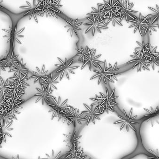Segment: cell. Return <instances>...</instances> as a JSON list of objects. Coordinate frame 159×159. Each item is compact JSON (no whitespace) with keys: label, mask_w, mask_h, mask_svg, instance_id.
<instances>
[{"label":"cell","mask_w":159,"mask_h":159,"mask_svg":"<svg viewBox=\"0 0 159 159\" xmlns=\"http://www.w3.org/2000/svg\"><path fill=\"white\" fill-rule=\"evenodd\" d=\"M115 91L116 88L111 92H110L108 88H106L105 93H99L100 97H98V95H96V98H90V100L95 102L92 104L97 105L95 107V111H98L99 110L102 114H103L105 111L108 114L109 111L116 113L114 107L119 105V104L116 102V99L118 98L119 96H115Z\"/></svg>","instance_id":"cell-1"},{"label":"cell","mask_w":159,"mask_h":159,"mask_svg":"<svg viewBox=\"0 0 159 159\" xmlns=\"http://www.w3.org/2000/svg\"><path fill=\"white\" fill-rule=\"evenodd\" d=\"M104 4H99L104 9L105 12L104 13V16L106 20L107 19L106 25L112 21L113 26H115L116 23H117L120 26H123L121 22L119 21L117 18L119 13L117 10V2L114 0H109V2H106L104 0Z\"/></svg>","instance_id":"cell-2"},{"label":"cell","mask_w":159,"mask_h":159,"mask_svg":"<svg viewBox=\"0 0 159 159\" xmlns=\"http://www.w3.org/2000/svg\"><path fill=\"white\" fill-rule=\"evenodd\" d=\"M133 108H131L129 115L127 114L126 111L123 109L121 111V115H118V117L120 119V120L114 122V124L120 125V130L121 131L125 128L126 131L129 132V129H131L135 132H137L134 125L139 124V122L134 120V119L138 117V115L132 116Z\"/></svg>","instance_id":"cell-3"},{"label":"cell","mask_w":159,"mask_h":159,"mask_svg":"<svg viewBox=\"0 0 159 159\" xmlns=\"http://www.w3.org/2000/svg\"><path fill=\"white\" fill-rule=\"evenodd\" d=\"M117 2V10L119 13L117 18L121 22L125 19L127 22H129V18L132 14L137 13L138 11L133 9L134 4L133 2H129V0H114Z\"/></svg>","instance_id":"cell-4"},{"label":"cell","mask_w":159,"mask_h":159,"mask_svg":"<svg viewBox=\"0 0 159 159\" xmlns=\"http://www.w3.org/2000/svg\"><path fill=\"white\" fill-rule=\"evenodd\" d=\"M59 60L61 62V64H56L55 66L59 67L58 69L56 70L57 73L60 74V80L61 81L64 76L67 77L69 80H70L69 73H72L75 74V72H74V70L78 69L79 66H72L74 61V58H71L68 60L67 58H65V61H63L62 59L60 58H58Z\"/></svg>","instance_id":"cell-5"},{"label":"cell","mask_w":159,"mask_h":159,"mask_svg":"<svg viewBox=\"0 0 159 159\" xmlns=\"http://www.w3.org/2000/svg\"><path fill=\"white\" fill-rule=\"evenodd\" d=\"M17 25L15 27L9 26L8 29H3L2 30L4 32L3 38L6 39L7 43H10V46L14 47L15 42H17L19 44H21V42L19 38L24 37V35H21L25 28H22L20 30H17Z\"/></svg>","instance_id":"cell-6"},{"label":"cell","mask_w":159,"mask_h":159,"mask_svg":"<svg viewBox=\"0 0 159 159\" xmlns=\"http://www.w3.org/2000/svg\"><path fill=\"white\" fill-rule=\"evenodd\" d=\"M61 1L58 0L57 2L51 3L45 5L41 6V7L38 9L39 13L41 15H44L45 13H46V16L54 17L56 18L57 19V15L59 14H63L61 11L59 9V8L62 7V5L61 4Z\"/></svg>","instance_id":"cell-7"},{"label":"cell","mask_w":159,"mask_h":159,"mask_svg":"<svg viewBox=\"0 0 159 159\" xmlns=\"http://www.w3.org/2000/svg\"><path fill=\"white\" fill-rule=\"evenodd\" d=\"M50 102L48 103L47 105L51 107V109L48 111V113H52L51 119L53 120V119L58 115L59 112L63 111L67 107L68 105L67 103L68 99H66L63 102H61L60 96H59L57 99V97L53 96L50 98Z\"/></svg>","instance_id":"cell-8"},{"label":"cell","mask_w":159,"mask_h":159,"mask_svg":"<svg viewBox=\"0 0 159 159\" xmlns=\"http://www.w3.org/2000/svg\"><path fill=\"white\" fill-rule=\"evenodd\" d=\"M132 59L129 61L126 64H132V69L136 68L137 72H141L142 70L144 71L147 70L150 71L149 66L146 63L144 57H143L135 49L133 55H130Z\"/></svg>","instance_id":"cell-9"},{"label":"cell","mask_w":159,"mask_h":159,"mask_svg":"<svg viewBox=\"0 0 159 159\" xmlns=\"http://www.w3.org/2000/svg\"><path fill=\"white\" fill-rule=\"evenodd\" d=\"M148 16H142V14L140 13L139 17L134 16V14H131L129 18V22H131L132 24L129 26V28H134V33H135L137 30L139 31L141 35L143 36V28L145 24Z\"/></svg>","instance_id":"cell-10"},{"label":"cell","mask_w":159,"mask_h":159,"mask_svg":"<svg viewBox=\"0 0 159 159\" xmlns=\"http://www.w3.org/2000/svg\"><path fill=\"white\" fill-rule=\"evenodd\" d=\"M97 68H98L97 70H93V72L96 74L95 75L91 77L90 80H93L94 78H98V85H100L102 81H103L104 83L106 85L107 81H109L112 83H114L115 82L110 78L108 76V70L109 68L107 66L106 60L104 62L103 65L102 66L101 63H98L97 64Z\"/></svg>","instance_id":"cell-11"},{"label":"cell","mask_w":159,"mask_h":159,"mask_svg":"<svg viewBox=\"0 0 159 159\" xmlns=\"http://www.w3.org/2000/svg\"><path fill=\"white\" fill-rule=\"evenodd\" d=\"M60 17L63 19V20L66 22V25L64 26V28H67V32H70L71 37H72L74 34L76 35L78 37V31L81 30V28L80 26L83 23L82 21H80L79 19L77 18L76 19L73 20L66 16L65 15L63 16H61L58 15Z\"/></svg>","instance_id":"cell-12"},{"label":"cell","mask_w":159,"mask_h":159,"mask_svg":"<svg viewBox=\"0 0 159 159\" xmlns=\"http://www.w3.org/2000/svg\"><path fill=\"white\" fill-rule=\"evenodd\" d=\"M26 2L27 4L26 5L20 7V8L26 9V12H25L24 16H29L30 20L33 17L35 21L38 23L37 15L43 16L40 14L39 11L38 10V8L41 7V6H40L39 2L37 4L36 3V0H33L32 3L28 1H26Z\"/></svg>","instance_id":"cell-13"},{"label":"cell","mask_w":159,"mask_h":159,"mask_svg":"<svg viewBox=\"0 0 159 159\" xmlns=\"http://www.w3.org/2000/svg\"><path fill=\"white\" fill-rule=\"evenodd\" d=\"M83 105L86 107L87 110L82 111L81 112L82 114V117L86 119L87 120V126L89 125L90 122H92L93 124H95V119H99L101 120V119L99 118L98 116L99 115H102L101 112H98L95 111L94 105L92 104L90 105V106L86 105V104H83Z\"/></svg>","instance_id":"cell-14"},{"label":"cell","mask_w":159,"mask_h":159,"mask_svg":"<svg viewBox=\"0 0 159 159\" xmlns=\"http://www.w3.org/2000/svg\"><path fill=\"white\" fill-rule=\"evenodd\" d=\"M144 110L147 112L148 114L144 115L141 119H134V120L136 121L143 120V121H146L148 122H150L151 123V126L153 127L156 120L159 118V106H157L155 108L151 106L150 109L144 108Z\"/></svg>","instance_id":"cell-15"},{"label":"cell","mask_w":159,"mask_h":159,"mask_svg":"<svg viewBox=\"0 0 159 159\" xmlns=\"http://www.w3.org/2000/svg\"><path fill=\"white\" fill-rule=\"evenodd\" d=\"M96 49H94L92 53H91L89 55H88V57L82 60L81 62L83 63V65L81 68V70H82L85 66L88 65L89 67V70L91 71L92 69V67L93 66L95 68H97V64L98 63H101V64H103L104 62L102 61L99 60L98 58H99L100 57H101L102 55H97L95 56L96 54Z\"/></svg>","instance_id":"cell-16"},{"label":"cell","mask_w":159,"mask_h":159,"mask_svg":"<svg viewBox=\"0 0 159 159\" xmlns=\"http://www.w3.org/2000/svg\"><path fill=\"white\" fill-rule=\"evenodd\" d=\"M87 19L89 20V22L88 23H85L84 25L88 26V28L86 30L85 33L87 34L90 31H92L93 36H94L95 34V31L97 30L99 33H102V29H108L107 26H102L101 25V23L98 22V21L93 18L91 17H87Z\"/></svg>","instance_id":"cell-17"},{"label":"cell","mask_w":159,"mask_h":159,"mask_svg":"<svg viewBox=\"0 0 159 159\" xmlns=\"http://www.w3.org/2000/svg\"><path fill=\"white\" fill-rule=\"evenodd\" d=\"M157 46L152 49L144 58L148 66H151L153 70H155L156 65L159 66V52L157 51Z\"/></svg>","instance_id":"cell-18"},{"label":"cell","mask_w":159,"mask_h":159,"mask_svg":"<svg viewBox=\"0 0 159 159\" xmlns=\"http://www.w3.org/2000/svg\"><path fill=\"white\" fill-rule=\"evenodd\" d=\"M42 86V89L36 88V90L38 91V93H36L34 95V96H38V99L36 100L35 103H37L40 100H42L43 105L44 104V103L47 104L48 103L50 102V98L53 97V96L51 95L52 92L54 91V89L51 91H46L45 89V87L44 85H41Z\"/></svg>","instance_id":"cell-19"},{"label":"cell","mask_w":159,"mask_h":159,"mask_svg":"<svg viewBox=\"0 0 159 159\" xmlns=\"http://www.w3.org/2000/svg\"><path fill=\"white\" fill-rule=\"evenodd\" d=\"M98 6V8H95L94 7H92L93 10L91 13H88L87 14V16H90L96 20L98 22L101 23H103L105 25H106L105 21L106 18L104 16V13L105 12L104 9L103 7L99 4V3L97 4Z\"/></svg>","instance_id":"cell-20"},{"label":"cell","mask_w":159,"mask_h":159,"mask_svg":"<svg viewBox=\"0 0 159 159\" xmlns=\"http://www.w3.org/2000/svg\"><path fill=\"white\" fill-rule=\"evenodd\" d=\"M36 69L37 72H33V75L32 76L30 77L26 78L25 81L30 80L32 78H34L35 80H34V83L35 84L36 82L39 81L40 85L44 80L47 79L48 77L47 73L48 72V70L45 71V66L44 64L43 65L42 70H40V69L37 67H36Z\"/></svg>","instance_id":"cell-21"},{"label":"cell","mask_w":159,"mask_h":159,"mask_svg":"<svg viewBox=\"0 0 159 159\" xmlns=\"http://www.w3.org/2000/svg\"><path fill=\"white\" fill-rule=\"evenodd\" d=\"M63 135L65 137V139L63 142L65 143L66 146L69 147L70 149L73 146L77 145L80 143L79 140L82 136H78L76 131L69 133L68 134H63Z\"/></svg>","instance_id":"cell-22"},{"label":"cell","mask_w":159,"mask_h":159,"mask_svg":"<svg viewBox=\"0 0 159 159\" xmlns=\"http://www.w3.org/2000/svg\"><path fill=\"white\" fill-rule=\"evenodd\" d=\"M84 149L82 147H77V145H74L70 148V150L66 153V157L64 159H85L87 156H83Z\"/></svg>","instance_id":"cell-23"},{"label":"cell","mask_w":159,"mask_h":159,"mask_svg":"<svg viewBox=\"0 0 159 159\" xmlns=\"http://www.w3.org/2000/svg\"><path fill=\"white\" fill-rule=\"evenodd\" d=\"M60 74L58 73L57 75L53 76V72H51L48 76V78L46 80H44L41 83L40 86L42 85H46L45 87V89L46 91L52 90L53 89L57 90L55 84H58L59 82L57 81L58 78L60 77Z\"/></svg>","instance_id":"cell-24"},{"label":"cell","mask_w":159,"mask_h":159,"mask_svg":"<svg viewBox=\"0 0 159 159\" xmlns=\"http://www.w3.org/2000/svg\"><path fill=\"white\" fill-rule=\"evenodd\" d=\"M70 114L69 118L71 120L72 123L73 124L75 129L76 128L77 122L80 125H82V121L87 120L86 119L82 117V114L80 113L79 109L77 108H75L73 106H71L70 110Z\"/></svg>","instance_id":"cell-25"},{"label":"cell","mask_w":159,"mask_h":159,"mask_svg":"<svg viewBox=\"0 0 159 159\" xmlns=\"http://www.w3.org/2000/svg\"><path fill=\"white\" fill-rule=\"evenodd\" d=\"M71 106L67 105V107L61 112L59 113L56 117H58V122L61 121L63 123H66L68 126H70L72 124V121L69 118L70 115V111Z\"/></svg>","instance_id":"cell-26"},{"label":"cell","mask_w":159,"mask_h":159,"mask_svg":"<svg viewBox=\"0 0 159 159\" xmlns=\"http://www.w3.org/2000/svg\"><path fill=\"white\" fill-rule=\"evenodd\" d=\"M136 43L138 44L139 46L135 48V49L138 51V53H140L143 57H145L148 53L150 52L153 48V47L150 44L149 42L145 44L144 41L140 42L136 41Z\"/></svg>","instance_id":"cell-27"},{"label":"cell","mask_w":159,"mask_h":159,"mask_svg":"<svg viewBox=\"0 0 159 159\" xmlns=\"http://www.w3.org/2000/svg\"><path fill=\"white\" fill-rule=\"evenodd\" d=\"M152 21H153L152 18L148 16L147 21L143 28V31L144 32L143 36L145 35L148 33L150 35H152V32L157 31L156 27H158V24L157 25L154 24L152 22Z\"/></svg>","instance_id":"cell-28"},{"label":"cell","mask_w":159,"mask_h":159,"mask_svg":"<svg viewBox=\"0 0 159 159\" xmlns=\"http://www.w3.org/2000/svg\"><path fill=\"white\" fill-rule=\"evenodd\" d=\"M76 50L78 51V53L76 55V56L79 57L78 61L81 62L82 60L86 58L88 55H89L91 53L93 52L94 50V49H90L88 46H86L85 49L81 47L80 49H76Z\"/></svg>","instance_id":"cell-29"},{"label":"cell","mask_w":159,"mask_h":159,"mask_svg":"<svg viewBox=\"0 0 159 159\" xmlns=\"http://www.w3.org/2000/svg\"><path fill=\"white\" fill-rule=\"evenodd\" d=\"M109 68L108 70V76L111 79L114 78L116 81H118L117 78L116 77V76L120 75V73L118 72V71L119 70L120 68L117 66V63L116 62L114 65H112L111 63H109Z\"/></svg>","instance_id":"cell-30"},{"label":"cell","mask_w":159,"mask_h":159,"mask_svg":"<svg viewBox=\"0 0 159 159\" xmlns=\"http://www.w3.org/2000/svg\"><path fill=\"white\" fill-rule=\"evenodd\" d=\"M148 8L154 12V13L152 14H148V16L151 17L153 19V21H152L153 23L155 24L156 22H157L158 26V27L159 29V7L158 5L156 4V8L150 7H148Z\"/></svg>","instance_id":"cell-31"},{"label":"cell","mask_w":159,"mask_h":159,"mask_svg":"<svg viewBox=\"0 0 159 159\" xmlns=\"http://www.w3.org/2000/svg\"><path fill=\"white\" fill-rule=\"evenodd\" d=\"M61 154V151H59L58 153L56 154V153L54 152V150H52L51 154H46V156H47L50 159H57L60 158V156Z\"/></svg>","instance_id":"cell-32"},{"label":"cell","mask_w":159,"mask_h":159,"mask_svg":"<svg viewBox=\"0 0 159 159\" xmlns=\"http://www.w3.org/2000/svg\"><path fill=\"white\" fill-rule=\"evenodd\" d=\"M37 1L40 2L43 5H45L54 2H57L58 0H37Z\"/></svg>","instance_id":"cell-33"},{"label":"cell","mask_w":159,"mask_h":159,"mask_svg":"<svg viewBox=\"0 0 159 159\" xmlns=\"http://www.w3.org/2000/svg\"><path fill=\"white\" fill-rule=\"evenodd\" d=\"M3 2V1H2V0H0V9H3V8H4V7H3L2 5H1V3H2Z\"/></svg>","instance_id":"cell-34"},{"label":"cell","mask_w":159,"mask_h":159,"mask_svg":"<svg viewBox=\"0 0 159 159\" xmlns=\"http://www.w3.org/2000/svg\"><path fill=\"white\" fill-rule=\"evenodd\" d=\"M158 72L159 73V71Z\"/></svg>","instance_id":"cell-35"}]
</instances>
